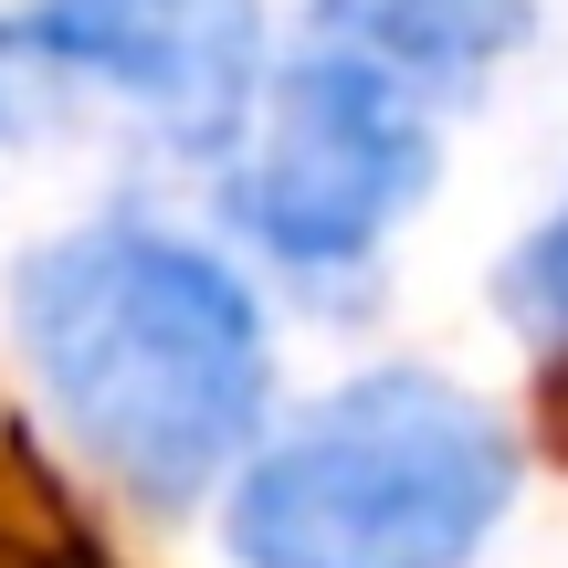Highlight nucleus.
Wrapping results in <instances>:
<instances>
[{"label": "nucleus", "mask_w": 568, "mask_h": 568, "mask_svg": "<svg viewBox=\"0 0 568 568\" xmlns=\"http://www.w3.org/2000/svg\"><path fill=\"white\" fill-rule=\"evenodd\" d=\"M11 337L74 453L138 506L211 495L264 432V305L222 253L180 232L95 222L42 243L11 274Z\"/></svg>", "instance_id": "obj_1"}, {"label": "nucleus", "mask_w": 568, "mask_h": 568, "mask_svg": "<svg viewBox=\"0 0 568 568\" xmlns=\"http://www.w3.org/2000/svg\"><path fill=\"white\" fill-rule=\"evenodd\" d=\"M516 506V453L474 389L368 368L243 464L232 568H464Z\"/></svg>", "instance_id": "obj_2"}, {"label": "nucleus", "mask_w": 568, "mask_h": 568, "mask_svg": "<svg viewBox=\"0 0 568 568\" xmlns=\"http://www.w3.org/2000/svg\"><path fill=\"white\" fill-rule=\"evenodd\" d=\"M264 95L253 0H21L0 11V148L116 105L169 159H232Z\"/></svg>", "instance_id": "obj_3"}, {"label": "nucleus", "mask_w": 568, "mask_h": 568, "mask_svg": "<svg viewBox=\"0 0 568 568\" xmlns=\"http://www.w3.org/2000/svg\"><path fill=\"white\" fill-rule=\"evenodd\" d=\"M422 190H432V105L305 42L274 74L264 138L232 180V222L295 274H347L389 243V222Z\"/></svg>", "instance_id": "obj_4"}, {"label": "nucleus", "mask_w": 568, "mask_h": 568, "mask_svg": "<svg viewBox=\"0 0 568 568\" xmlns=\"http://www.w3.org/2000/svg\"><path fill=\"white\" fill-rule=\"evenodd\" d=\"M305 42L389 74L422 105H464L485 74H506L537 42V0H316Z\"/></svg>", "instance_id": "obj_5"}, {"label": "nucleus", "mask_w": 568, "mask_h": 568, "mask_svg": "<svg viewBox=\"0 0 568 568\" xmlns=\"http://www.w3.org/2000/svg\"><path fill=\"white\" fill-rule=\"evenodd\" d=\"M0 568H116L105 537L74 516V495L32 464V453H0Z\"/></svg>", "instance_id": "obj_6"}, {"label": "nucleus", "mask_w": 568, "mask_h": 568, "mask_svg": "<svg viewBox=\"0 0 568 568\" xmlns=\"http://www.w3.org/2000/svg\"><path fill=\"white\" fill-rule=\"evenodd\" d=\"M495 295L516 305L527 326H548V337H568V190H558V211L516 243V264L495 274Z\"/></svg>", "instance_id": "obj_7"}, {"label": "nucleus", "mask_w": 568, "mask_h": 568, "mask_svg": "<svg viewBox=\"0 0 568 568\" xmlns=\"http://www.w3.org/2000/svg\"><path fill=\"white\" fill-rule=\"evenodd\" d=\"M537 443L568 464V337H558V358L537 368Z\"/></svg>", "instance_id": "obj_8"}]
</instances>
